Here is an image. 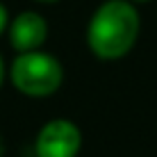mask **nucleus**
I'll list each match as a JSON object with an SVG mask.
<instances>
[{"mask_svg": "<svg viewBox=\"0 0 157 157\" xmlns=\"http://www.w3.org/2000/svg\"><path fill=\"white\" fill-rule=\"evenodd\" d=\"M141 32L139 12L130 0H105L86 25V46L98 59L114 62L134 48Z\"/></svg>", "mask_w": 157, "mask_h": 157, "instance_id": "obj_1", "label": "nucleus"}, {"mask_svg": "<svg viewBox=\"0 0 157 157\" xmlns=\"http://www.w3.org/2000/svg\"><path fill=\"white\" fill-rule=\"evenodd\" d=\"M9 80L21 94L30 98H46L62 86L64 68L57 57L43 50L18 52L9 66Z\"/></svg>", "mask_w": 157, "mask_h": 157, "instance_id": "obj_2", "label": "nucleus"}, {"mask_svg": "<svg viewBox=\"0 0 157 157\" xmlns=\"http://www.w3.org/2000/svg\"><path fill=\"white\" fill-rule=\"evenodd\" d=\"M82 132L68 118H52L39 130L34 141L36 157H78Z\"/></svg>", "mask_w": 157, "mask_h": 157, "instance_id": "obj_3", "label": "nucleus"}, {"mask_svg": "<svg viewBox=\"0 0 157 157\" xmlns=\"http://www.w3.org/2000/svg\"><path fill=\"white\" fill-rule=\"evenodd\" d=\"M9 43L16 52H30L39 50L48 39V23L36 12H21L7 25Z\"/></svg>", "mask_w": 157, "mask_h": 157, "instance_id": "obj_4", "label": "nucleus"}, {"mask_svg": "<svg viewBox=\"0 0 157 157\" xmlns=\"http://www.w3.org/2000/svg\"><path fill=\"white\" fill-rule=\"evenodd\" d=\"M7 25H9V12H7V7L0 2V34L7 30Z\"/></svg>", "mask_w": 157, "mask_h": 157, "instance_id": "obj_5", "label": "nucleus"}, {"mask_svg": "<svg viewBox=\"0 0 157 157\" xmlns=\"http://www.w3.org/2000/svg\"><path fill=\"white\" fill-rule=\"evenodd\" d=\"M2 80H5V62L0 57V86H2Z\"/></svg>", "mask_w": 157, "mask_h": 157, "instance_id": "obj_6", "label": "nucleus"}, {"mask_svg": "<svg viewBox=\"0 0 157 157\" xmlns=\"http://www.w3.org/2000/svg\"><path fill=\"white\" fill-rule=\"evenodd\" d=\"M132 5H141V2H150V0H130Z\"/></svg>", "mask_w": 157, "mask_h": 157, "instance_id": "obj_7", "label": "nucleus"}, {"mask_svg": "<svg viewBox=\"0 0 157 157\" xmlns=\"http://www.w3.org/2000/svg\"><path fill=\"white\" fill-rule=\"evenodd\" d=\"M36 2H43V5H50V2H57V0H36Z\"/></svg>", "mask_w": 157, "mask_h": 157, "instance_id": "obj_8", "label": "nucleus"}]
</instances>
